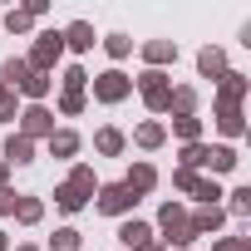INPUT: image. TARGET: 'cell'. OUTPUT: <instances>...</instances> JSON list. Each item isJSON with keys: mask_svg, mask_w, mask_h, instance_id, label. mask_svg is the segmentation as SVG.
<instances>
[{"mask_svg": "<svg viewBox=\"0 0 251 251\" xmlns=\"http://www.w3.org/2000/svg\"><path fill=\"white\" fill-rule=\"evenodd\" d=\"M20 251H35V246H20Z\"/></svg>", "mask_w": 251, "mask_h": 251, "instance_id": "38", "label": "cell"}, {"mask_svg": "<svg viewBox=\"0 0 251 251\" xmlns=\"http://www.w3.org/2000/svg\"><path fill=\"white\" fill-rule=\"evenodd\" d=\"M163 231H168V241H177V246H187L197 231H192V217H182V207H163Z\"/></svg>", "mask_w": 251, "mask_h": 251, "instance_id": "1", "label": "cell"}, {"mask_svg": "<svg viewBox=\"0 0 251 251\" xmlns=\"http://www.w3.org/2000/svg\"><path fill=\"white\" fill-rule=\"evenodd\" d=\"M217 251H251V246H246V241H222Z\"/></svg>", "mask_w": 251, "mask_h": 251, "instance_id": "34", "label": "cell"}, {"mask_svg": "<svg viewBox=\"0 0 251 251\" xmlns=\"http://www.w3.org/2000/svg\"><path fill=\"white\" fill-rule=\"evenodd\" d=\"M64 40H69L74 50H94V30H89L84 20H79V25H69V35H64Z\"/></svg>", "mask_w": 251, "mask_h": 251, "instance_id": "11", "label": "cell"}, {"mask_svg": "<svg viewBox=\"0 0 251 251\" xmlns=\"http://www.w3.org/2000/svg\"><path fill=\"white\" fill-rule=\"evenodd\" d=\"M0 251H5V236H0Z\"/></svg>", "mask_w": 251, "mask_h": 251, "instance_id": "37", "label": "cell"}, {"mask_svg": "<svg viewBox=\"0 0 251 251\" xmlns=\"http://www.w3.org/2000/svg\"><path fill=\"white\" fill-rule=\"evenodd\" d=\"M30 74H35V69H30L25 59H5V84H25Z\"/></svg>", "mask_w": 251, "mask_h": 251, "instance_id": "14", "label": "cell"}, {"mask_svg": "<svg viewBox=\"0 0 251 251\" xmlns=\"http://www.w3.org/2000/svg\"><path fill=\"white\" fill-rule=\"evenodd\" d=\"M138 143H143V148H158V143H163V128H158V123H143V128H138Z\"/></svg>", "mask_w": 251, "mask_h": 251, "instance_id": "19", "label": "cell"}, {"mask_svg": "<svg viewBox=\"0 0 251 251\" xmlns=\"http://www.w3.org/2000/svg\"><path fill=\"white\" fill-rule=\"evenodd\" d=\"M212 226H222V212H217V207H202V212L192 217V231H212Z\"/></svg>", "mask_w": 251, "mask_h": 251, "instance_id": "15", "label": "cell"}, {"mask_svg": "<svg viewBox=\"0 0 251 251\" xmlns=\"http://www.w3.org/2000/svg\"><path fill=\"white\" fill-rule=\"evenodd\" d=\"M231 212H236V217H246V212H251V187L231 192Z\"/></svg>", "mask_w": 251, "mask_h": 251, "instance_id": "25", "label": "cell"}, {"mask_svg": "<svg viewBox=\"0 0 251 251\" xmlns=\"http://www.w3.org/2000/svg\"><path fill=\"white\" fill-rule=\"evenodd\" d=\"M15 212H20V222H40V202H15Z\"/></svg>", "mask_w": 251, "mask_h": 251, "instance_id": "29", "label": "cell"}, {"mask_svg": "<svg viewBox=\"0 0 251 251\" xmlns=\"http://www.w3.org/2000/svg\"><path fill=\"white\" fill-rule=\"evenodd\" d=\"M241 94H246V79H241V74H226V84H222V108H236Z\"/></svg>", "mask_w": 251, "mask_h": 251, "instance_id": "8", "label": "cell"}, {"mask_svg": "<svg viewBox=\"0 0 251 251\" xmlns=\"http://www.w3.org/2000/svg\"><path fill=\"white\" fill-rule=\"evenodd\" d=\"M207 168L212 173H226V168H236V153L231 148H207Z\"/></svg>", "mask_w": 251, "mask_h": 251, "instance_id": "9", "label": "cell"}, {"mask_svg": "<svg viewBox=\"0 0 251 251\" xmlns=\"http://www.w3.org/2000/svg\"><path fill=\"white\" fill-rule=\"evenodd\" d=\"M59 50H64V35H40V45H35V54H30L25 64H30L35 74H45V69L59 59Z\"/></svg>", "mask_w": 251, "mask_h": 251, "instance_id": "2", "label": "cell"}, {"mask_svg": "<svg viewBox=\"0 0 251 251\" xmlns=\"http://www.w3.org/2000/svg\"><path fill=\"white\" fill-rule=\"evenodd\" d=\"M128 89H133V84L123 79L118 69H108V74H99V79H94V94H99L103 103H118V99H128Z\"/></svg>", "mask_w": 251, "mask_h": 251, "instance_id": "3", "label": "cell"}, {"mask_svg": "<svg viewBox=\"0 0 251 251\" xmlns=\"http://www.w3.org/2000/svg\"><path fill=\"white\" fill-rule=\"evenodd\" d=\"M177 133H182V138H197V118H192V113L177 118Z\"/></svg>", "mask_w": 251, "mask_h": 251, "instance_id": "30", "label": "cell"}, {"mask_svg": "<svg viewBox=\"0 0 251 251\" xmlns=\"http://www.w3.org/2000/svg\"><path fill=\"white\" fill-rule=\"evenodd\" d=\"M128 50H133V45H128V35H108V54H113V59H123Z\"/></svg>", "mask_w": 251, "mask_h": 251, "instance_id": "26", "label": "cell"}, {"mask_svg": "<svg viewBox=\"0 0 251 251\" xmlns=\"http://www.w3.org/2000/svg\"><path fill=\"white\" fill-rule=\"evenodd\" d=\"M30 133H54V118H50L40 103H35V108H25V138H30Z\"/></svg>", "mask_w": 251, "mask_h": 251, "instance_id": "6", "label": "cell"}, {"mask_svg": "<svg viewBox=\"0 0 251 251\" xmlns=\"http://www.w3.org/2000/svg\"><path fill=\"white\" fill-rule=\"evenodd\" d=\"M84 79H89L84 69H69V74H64V84H69V94H79V89H84Z\"/></svg>", "mask_w": 251, "mask_h": 251, "instance_id": "31", "label": "cell"}, {"mask_svg": "<svg viewBox=\"0 0 251 251\" xmlns=\"http://www.w3.org/2000/svg\"><path fill=\"white\" fill-rule=\"evenodd\" d=\"M143 54H148V59H153V64H168V59H173V54H177V50H173V45H168V40H153V45H148V50H143Z\"/></svg>", "mask_w": 251, "mask_h": 251, "instance_id": "16", "label": "cell"}, {"mask_svg": "<svg viewBox=\"0 0 251 251\" xmlns=\"http://www.w3.org/2000/svg\"><path fill=\"white\" fill-rule=\"evenodd\" d=\"M50 148H54L59 158H69V153L79 148V138H74V133H50Z\"/></svg>", "mask_w": 251, "mask_h": 251, "instance_id": "17", "label": "cell"}, {"mask_svg": "<svg viewBox=\"0 0 251 251\" xmlns=\"http://www.w3.org/2000/svg\"><path fill=\"white\" fill-rule=\"evenodd\" d=\"M5 158H10V163H30V138H25V133H15V138L5 143Z\"/></svg>", "mask_w": 251, "mask_h": 251, "instance_id": "13", "label": "cell"}, {"mask_svg": "<svg viewBox=\"0 0 251 251\" xmlns=\"http://www.w3.org/2000/svg\"><path fill=\"white\" fill-rule=\"evenodd\" d=\"M30 20H35L30 10H10V15H5V25H10V35H15V30H30Z\"/></svg>", "mask_w": 251, "mask_h": 251, "instance_id": "23", "label": "cell"}, {"mask_svg": "<svg viewBox=\"0 0 251 251\" xmlns=\"http://www.w3.org/2000/svg\"><path fill=\"white\" fill-rule=\"evenodd\" d=\"M118 148H123V133L118 128H103L99 133V153H118Z\"/></svg>", "mask_w": 251, "mask_h": 251, "instance_id": "18", "label": "cell"}, {"mask_svg": "<svg viewBox=\"0 0 251 251\" xmlns=\"http://www.w3.org/2000/svg\"><path fill=\"white\" fill-rule=\"evenodd\" d=\"M192 192H197V197H202V202H212V197H222V192H217V182H197V187H192Z\"/></svg>", "mask_w": 251, "mask_h": 251, "instance_id": "32", "label": "cell"}, {"mask_svg": "<svg viewBox=\"0 0 251 251\" xmlns=\"http://www.w3.org/2000/svg\"><path fill=\"white\" fill-rule=\"evenodd\" d=\"M20 89H25V94H30V99H40V94H45V89H50V79H45V74H30V79H25V84H20Z\"/></svg>", "mask_w": 251, "mask_h": 251, "instance_id": "24", "label": "cell"}, {"mask_svg": "<svg viewBox=\"0 0 251 251\" xmlns=\"http://www.w3.org/2000/svg\"><path fill=\"white\" fill-rule=\"evenodd\" d=\"M59 207H64V212H79V207H84V197H79V192L64 182V187H59Z\"/></svg>", "mask_w": 251, "mask_h": 251, "instance_id": "21", "label": "cell"}, {"mask_svg": "<svg viewBox=\"0 0 251 251\" xmlns=\"http://www.w3.org/2000/svg\"><path fill=\"white\" fill-rule=\"evenodd\" d=\"M74 246H79V231H74V226L54 231V251H74Z\"/></svg>", "mask_w": 251, "mask_h": 251, "instance_id": "22", "label": "cell"}, {"mask_svg": "<svg viewBox=\"0 0 251 251\" xmlns=\"http://www.w3.org/2000/svg\"><path fill=\"white\" fill-rule=\"evenodd\" d=\"M222 128H226V133H241V113H236V108H222Z\"/></svg>", "mask_w": 251, "mask_h": 251, "instance_id": "28", "label": "cell"}, {"mask_svg": "<svg viewBox=\"0 0 251 251\" xmlns=\"http://www.w3.org/2000/svg\"><path fill=\"white\" fill-rule=\"evenodd\" d=\"M143 251H163V246H143Z\"/></svg>", "mask_w": 251, "mask_h": 251, "instance_id": "35", "label": "cell"}, {"mask_svg": "<svg viewBox=\"0 0 251 251\" xmlns=\"http://www.w3.org/2000/svg\"><path fill=\"white\" fill-rule=\"evenodd\" d=\"M182 163H187V168H202V163H207V148H202V143H192V148L182 153Z\"/></svg>", "mask_w": 251, "mask_h": 251, "instance_id": "27", "label": "cell"}, {"mask_svg": "<svg viewBox=\"0 0 251 251\" xmlns=\"http://www.w3.org/2000/svg\"><path fill=\"white\" fill-rule=\"evenodd\" d=\"M0 212H15V192L10 187H0Z\"/></svg>", "mask_w": 251, "mask_h": 251, "instance_id": "33", "label": "cell"}, {"mask_svg": "<svg viewBox=\"0 0 251 251\" xmlns=\"http://www.w3.org/2000/svg\"><path fill=\"white\" fill-rule=\"evenodd\" d=\"M118 236H123V241H128V246H138V251H143V246H148V236H153V231H148V226H143V222H128V226H123V231H118Z\"/></svg>", "mask_w": 251, "mask_h": 251, "instance_id": "10", "label": "cell"}, {"mask_svg": "<svg viewBox=\"0 0 251 251\" xmlns=\"http://www.w3.org/2000/svg\"><path fill=\"white\" fill-rule=\"evenodd\" d=\"M153 182H158V173H153V168H148V163H138V168H133V173H128V182H123V187H128V192H148V187H153Z\"/></svg>", "mask_w": 251, "mask_h": 251, "instance_id": "7", "label": "cell"}, {"mask_svg": "<svg viewBox=\"0 0 251 251\" xmlns=\"http://www.w3.org/2000/svg\"><path fill=\"white\" fill-rule=\"evenodd\" d=\"M0 177H5V163H0Z\"/></svg>", "mask_w": 251, "mask_h": 251, "instance_id": "36", "label": "cell"}, {"mask_svg": "<svg viewBox=\"0 0 251 251\" xmlns=\"http://www.w3.org/2000/svg\"><path fill=\"white\" fill-rule=\"evenodd\" d=\"M197 69H202V74H222V69H226L222 50H202V54H197Z\"/></svg>", "mask_w": 251, "mask_h": 251, "instance_id": "12", "label": "cell"}, {"mask_svg": "<svg viewBox=\"0 0 251 251\" xmlns=\"http://www.w3.org/2000/svg\"><path fill=\"white\" fill-rule=\"evenodd\" d=\"M133 202H138V197H133L128 187H123V182H118V187H103V192H99V207H103V212H128Z\"/></svg>", "mask_w": 251, "mask_h": 251, "instance_id": "4", "label": "cell"}, {"mask_svg": "<svg viewBox=\"0 0 251 251\" xmlns=\"http://www.w3.org/2000/svg\"><path fill=\"white\" fill-rule=\"evenodd\" d=\"M143 99H148L153 108H168V103H173V89L163 84V74H143Z\"/></svg>", "mask_w": 251, "mask_h": 251, "instance_id": "5", "label": "cell"}, {"mask_svg": "<svg viewBox=\"0 0 251 251\" xmlns=\"http://www.w3.org/2000/svg\"><path fill=\"white\" fill-rule=\"evenodd\" d=\"M69 187H74L79 197H84V192H94V173H89V168H79V173L69 177Z\"/></svg>", "mask_w": 251, "mask_h": 251, "instance_id": "20", "label": "cell"}]
</instances>
